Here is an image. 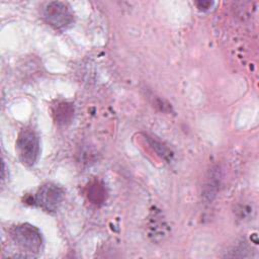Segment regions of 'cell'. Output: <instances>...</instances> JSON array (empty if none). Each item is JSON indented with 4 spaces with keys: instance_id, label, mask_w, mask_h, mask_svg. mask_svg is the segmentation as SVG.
<instances>
[{
    "instance_id": "52a82bcc",
    "label": "cell",
    "mask_w": 259,
    "mask_h": 259,
    "mask_svg": "<svg viewBox=\"0 0 259 259\" xmlns=\"http://www.w3.org/2000/svg\"><path fill=\"white\" fill-rule=\"evenodd\" d=\"M212 2H209V1H202V2H197V5H198V8L200 9H207L209 8V6H211Z\"/></svg>"
},
{
    "instance_id": "3957f363",
    "label": "cell",
    "mask_w": 259,
    "mask_h": 259,
    "mask_svg": "<svg viewBox=\"0 0 259 259\" xmlns=\"http://www.w3.org/2000/svg\"><path fill=\"white\" fill-rule=\"evenodd\" d=\"M64 190L54 184L47 183L41 185L34 196V203L46 211H57L64 199Z\"/></svg>"
},
{
    "instance_id": "8992f818",
    "label": "cell",
    "mask_w": 259,
    "mask_h": 259,
    "mask_svg": "<svg viewBox=\"0 0 259 259\" xmlns=\"http://www.w3.org/2000/svg\"><path fill=\"white\" fill-rule=\"evenodd\" d=\"M87 195H88V199H90L92 203H95V204H100L106 199L105 188L98 181H94L88 185Z\"/></svg>"
},
{
    "instance_id": "277c9868",
    "label": "cell",
    "mask_w": 259,
    "mask_h": 259,
    "mask_svg": "<svg viewBox=\"0 0 259 259\" xmlns=\"http://www.w3.org/2000/svg\"><path fill=\"white\" fill-rule=\"evenodd\" d=\"M45 20L55 28L67 27L73 21V13L68 4L61 1L49 2L42 11Z\"/></svg>"
},
{
    "instance_id": "6da1fadb",
    "label": "cell",
    "mask_w": 259,
    "mask_h": 259,
    "mask_svg": "<svg viewBox=\"0 0 259 259\" xmlns=\"http://www.w3.org/2000/svg\"><path fill=\"white\" fill-rule=\"evenodd\" d=\"M16 150L21 163L25 166H33L39 155V139L30 127H24L18 134Z\"/></svg>"
},
{
    "instance_id": "7a4b0ae2",
    "label": "cell",
    "mask_w": 259,
    "mask_h": 259,
    "mask_svg": "<svg viewBox=\"0 0 259 259\" xmlns=\"http://www.w3.org/2000/svg\"><path fill=\"white\" fill-rule=\"evenodd\" d=\"M13 242L22 250L37 253L41 250L42 236L40 231L29 224H21L13 227L10 231Z\"/></svg>"
},
{
    "instance_id": "5b68a950",
    "label": "cell",
    "mask_w": 259,
    "mask_h": 259,
    "mask_svg": "<svg viewBox=\"0 0 259 259\" xmlns=\"http://www.w3.org/2000/svg\"><path fill=\"white\" fill-rule=\"evenodd\" d=\"M55 119L58 123L65 124L71 121L74 114V107L71 103L63 102L58 104L56 110L54 111Z\"/></svg>"
}]
</instances>
